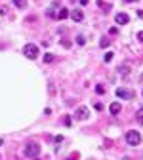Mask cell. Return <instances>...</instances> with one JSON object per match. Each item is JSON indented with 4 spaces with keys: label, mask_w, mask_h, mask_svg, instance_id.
<instances>
[{
    "label": "cell",
    "mask_w": 143,
    "mask_h": 160,
    "mask_svg": "<svg viewBox=\"0 0 143 160\" xmlns=\"http://www.w3.org/2000/svg\"><path fill=\"white\" fill-rule=\"evenodd\" d=\"M94 109L95 111H103V105H101V103H94Z\"/></svg>",
    "instance_id": "20"
},
{
    "label": "cell",
    "mask_w": 143,
    "mask_h": 160,
    "mask_svg": "<svg viewBox=\"0 0 143 160\" xmlns=\"http://www.w3.org/2000/svg\"><path fill=\"white\" fill-rule=\"evenodd\" d=\"M13 4L17 8H27V0H13Z\"/></svg>",
    "instance_id": "13"
},
{
    "label": "cell",
    "mask_w": 143,
    "mask_h": 160,
    "mask_svg": "<svg viewBox=\"0 0 143 160\" xmlns=\"http://www.w3.org/2000/svg\"><path fill=\"white\" fill-rule=\"evenodd\" d=\"M80 4H82V6H86V4H88V0H80Z\"/></svg>",
    "instance_id": "24"
},
{
    "label": "cell",
    "mask_w": 143,
    "mask_h": 160,
    "mask_svg": "<svg viewBox=\"0 0 143 160\" xmlns=\"http://www.w3.org/2000/svg\"><path fill=\"white\" fill-rule=\"evenodd\" d=\"M98 6H99V8H103V10H105V12H107V10H109V8H111V6H109V4H103V0H98Z\"/></svg>",
    "instance_id": "18"
},
{
    "label": "cell",
    "mask_w": 143,
    "mask_h": 160,
    "mask_svg": "<svg viewBox=\"0 0 143 160\" xmlns=\"http://www.w3.org/2000/svg\"><path fill=\"white\" fill-rule=\"evenodd\" d=\"M109 44H111V42H109V38H101V42H99V46H101V48H107Z\"/></svg>",
    "instance_id": "19"
},
{
    "label": "cell",
    "mask_w": 143,
    "mask_h": 160,
    "mask_svg": "<svg viewBox=\"0 0 143 160\" xmlns=\"http://www.w3.org/2000/svg\"><path fill=\"white\" fill-rule=\"evenodd\" d=\"M137 40H139V42H143V31H139V33H137Z\"/></svg>",
    "instance_id": "21"
},
{
    "label": "cell",
    "mask_w": 143,
    "mask_h": 160,
    "mask_svg": "<svg viewBox=\"0 0 143 160\" xmlns=\"http://www.w3.org/2000/svg\"><path fill=\"white\" fill-rule=\"evenodd\" d=\"M40 154V145L38 143H27V147H25V156L27 158H36Z\"/></svg>",
    "instance_id": "1"
},
{
    "label": "cell",
    "mask_w": 143,
    "mask_h": 160,
    "mask_svg": "<svg viewBox=\"0 0 143 160\" xmlns=\"http://www.w3.org/2000/svg\"><path fill=\"white\" fill-rule=\"evenodd\" d=\"M54 59H55V57H54V54H46V55H44V61H46V63H52Z\"/></svg>",
    "instance_id": "16"
},
{
    "label": "cell",
    "mask_w": 143,
    "mask_h": 160,
    "mask_svg": "<svg viewBox=\"0 0 143 160\" xmlns=\"http://www.w3.org/2000/svg\"><path fill=\"white\" fill-rule=\"evenodd\" d=\"M109 33H111V34H116V33H118V29H116V27H111Z\"/></svg>",
    "instance_id": "22"
},
{
    "label": "cell",
    "mask_w": 143,
    "mask_h": 160,
    "mask_svg": "<svg viewBox=\"0 0 143 160\" xmlns=\"http://www.w3.org/2000/svg\"><path fill=\"white\" fill-rule=\"evenodd\" d=\"M136 120H137V124H143V107L136 112Z\"/></svg>",
    "instance_id": "12"
},
{
    "label": "cell",
    "mask_w": 143,
    "mask_h": 160,
    "mask_svg": "<svg viewBox=\"0 0 143 160\" xmlns=\"http://www.w3.org/2000/svg\"><path fill=\"white\" fill-rule=\"evenodd\" d=\"M113 51H107V54H105V57H103V61H105V63H111V61H113Z\"/></svg>",
    "instance_id": "14"
},
{
    "label": "cell",
    "mask_w": 143,
    "mask_h": 160,
    "mask_svg": "<svg viewBox=\"0 0 143 160\" xmlns=\"http://www.w3.org/2000/svg\"><path fill=\"white\" fill-rule=\"evenodd\" d=\"M74 118H76V120H88V118H90V111H88V107L80 105L78 109L74 111Z\"/></svg>",
    "instance_id": "4"
},
{
    "label": "cell",
    "mask_w": 143,
    "mask_h": 160,
    "mask_svg": "<svg viewBox=\"0 0 143 160\" xmlns=\"http://www.w3.org/2000/svg\"><path fill=\"white\" fill-rule=\"evenodd\" d=\"M124 2H139V0H124Z\"/></svg>",
    "instance_id": "25"
},
{
    "label": "cell",
    "mask_w": 143,
    "mask_h": 160,
    "mask_svg": "<svg viewBox=\"0 0 143 160\" xmlns=\"http://www.w3.org/2000/svg\"><path fill=\"white\" fill-rule=\"evenodd\" d=\"M118 73H120L122 76H128V74H130V65H128V63L120 65V67H118Z\"/></svg>",
    "instance_id": "9"
},
{
    "label": "cell",
    "mask_w": 143,
    "mask_h": 160,
    "mask_svg": "<svg viewBox=\"0 0 143 160\" xmlns=\"http://www.w3.org/2000/svg\"><path fill=\"white\" fill-rule=\"evenodd\" d=\"M115 21H116V25H126V23L130 21V15L124 13V12H120V13L115 15Z\"/></svg>",
    "instance_id": "6"
},
{
    "label": "cell",
    "mask_w": 143,
    "mask_h": 160,
    "mask_svg": "<svg viewBox=\"0 0 143 160\" xmlns=\"http://www.w3.org/2000/svg\"><path fill=\"white\" fill-rule=\"evenodd\" d=\"M55 6H57V2H54V4H52V8L46 10V15H48V17H55V12H54V8H55Z\"/></svg>",
    "instance_id": "11"
},
{
    "label": "cell",
    "mask_w": 143,
    "mask_h": 160,
    "mask_svg": "<svg viewBox=\"0 0 143 160\" xmlns=\"http://www.w3.org/2000/svg\"><path fill=\"white\" fill-rule=\"evenodd\" d=\"M126 141H128V145H139L141 143V133L139 132H136V130H130V132H126Z\"/></svg>",
    "instance_id": "2"
},
{
    "label": "cell",
    "mask_w": 143,
    "mask_h": 160,
    "mask_svg": "<svg viewBox=\"0 0 143 160\" xmlns=\"http://www.w3.org/2000/svg\"><path fill=\"white\" fill-rule=\"evenodd\" d=\"M63 141V135H55V143H61Z\"/></svg>",
    "instance_id": "23"
},
{
    "label": "cell",
    "mask_w": 143,
    "mask_h": 160,
    "mask_svg": "<svg viewBox=\"0 0 143 160\" xmlns=\"http://www.w3.org/2000/svg\"><path fill=\"white\" fill-rule=\"evenodd\" d=\"M109 111H111V115H115V116H116V115H118V112L122 111V105H120V103H116V101H115V103H111Z\"/></svg>",
    "instance_id": "7"
},
{
    "label": "cell",
    "mask_w": 143,
    "mask_h": 160,
    "mask_svg": "<svg viewBox=\"0 0 143 160\" xmlns=\"http://www.w3.org/2000/svg\"><path fill=\"white\" fill-rule=\"evenodd\" d=\"M73 21H82L84 19V13H82V10H73Z\"/></svg>",
    "instance_id": "8"
},
{
    "label": "cell",
    "mask_w": 143,
    "mask_h": 160,
    "mask_svg": "<svg viewBox=\"0 0 143 160\" xmlns=\"http://www.w3.org/2000/svg\"><path fill=\"white\" fill-rule=\"evenodd\" d=\"M67 160H71V158H67Z\"/></svg>",
    "instance_id": "27"
},
{
    "label": "cell",
    "mask_w": 143,
    "mask_h": 160,
    "mask_svg": "<svg viewBox=\"0 0 143 160\" xmlns=\"http://www.w3.org/2000/svg\"><path fill=\"white\" fill-rule=\"evenodd\" d=\"M69 17V10L67 8H61L59 13H57V19H67Z\"/></svg>",
    "instance_id": "10"
},
{
    "label": "cell",
    "mask_w": 143,
    "mask_h": 160,
    "mask_svg": "<svg viewBox=\"0 0 143 160\" xmlns=\"http://www.w3.org/2000/svg\"><path fill=\"white\" fill-rule=\"evenodd\" d=\"M95 94H99V95H101V94H105V88L101 86V84H98V86H95Z\"/></svg>",
    "instance_id": "17"
},
{
    "label": "cell",
    "mask_w": 143,
    "mask_h": 160,
    "mask_svg": "<svg viewBox=\"0 0 143 160\" xmlns=\"http://www.w3.org/2000/svg\"><path fill=\"white\" fill-rule=\"evenodd\" d=\"M23 54L27 55V59H36V57H38V46L27 44V46L23 48Z\"/></svg>",
    "instance_id": "3"
},
{
    "label": "cell",
    "mask_w": 143,
    "mask_h": 160,
    "mask_svg": "<svg viewBox=\"0 0 143 160\" xmlns=\"http://www.w3.org/2000/svg\"><path fill=\"white\" fill-rule=\"evenodd\" d=\"M34 160H38V158H34Z\"/></svg>",
    "instance_id": "26"
},
{
    "label": "cell",
    "mask_w": 143,
    "mask_h": 160,
    "mask_svg": "<svg viewBox=\"0 0 143 160\" xmlns=\"http://www.w3.org/2000/svg\"><path fill=\"white\" fill-rule=\"evenodd\" d=\"M76 44H80V46H84V44H86L84 34H78V36H76Z\"/></svg>",
    "instance_id": "15"
},
{
    "label": "cell",
    "mask_w": 143,
    "mask_h": 160,
    "mask_svg": "<svg viewBox=\"0 0 143 160\" xmlns=\"http://www.w3.org/2000/svg\"><path fill=\"white\" fill-rule=\"evenodd\" d=\"M116 97H120V99H134V92L126 90V88H118L116 90Z\"/></svg>",
    "instance_id": "5"
}]
</instances>
